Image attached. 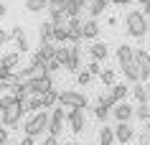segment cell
I'll return each instance as SVG.
<instances>
[{
    "instance_id": "cell-1",
    "label": "cell",
    "mask_w": 150,
    "mask_h": 145,
    "mask_svg": "<svg viewBox=\"0 0 150 145\" xmlns=\"http://www.w3.org/2000/svg\"><path fill=\"white\" fill-rule=\"evenodd\" d=\"M125 31L127 36H132V38H145L150 31V23H148V16L142 13V10H130L125 13Z\"/></svg>"
},
{
    "instance_id": "cell-2",
    "label": "cell",
    "mask_w": 150,
    "mask_h": 145,
    "mask_svg": "<svg viewBox=\"0 0 150 145\" xmlns=\"http://www.w3.org/2000/svg\"><path fill=\"white\" fill-rule=\"evenodd\" d=\"M48 122H51V112H48V110H41V112L31 115V117L23 122V135L41 137L43 132H48Z\"/></svg>"
},
{
    "instance_id": "cell-3",
    "label": "cell",
    "mask_w": 150,
    "mask_h": 145,
    "mask_svg": "<svg viewBox=\"0 0 150 145\" xmlns=\"http://www.w3.org/2000/svg\"><path fill=\"white\" fill-rule=\"evenodd\" d=\"M59 105L64 110H87L89 99L79 89H64V92H59Z\"/></svg>"
},
{
    "instance_id": "cell-4",
    "label": "cell",
    "mask_w": 150,
    "mask_h": 145,
    "mask_svg": "<svg viewBox=\"0 0 150 145\" xmlns=\"http://www.w3.org/2000/svg\"><path fill=\"white\" fill-rule=\"evenodd\" d=\"M25 89H28L31 97H43L48 89H54V79H51L48 71L36 74V76H31V79H25Z\"/></svg>"
},
{
    "instance_id": "cell-5",
    "label": "cell",
    "mask_w": 150,
    "mask_h": 145,
    "mask_svg": "<svg viewBox=\"0 0 150 145\" xmlns=\"http://www.w3.org/2000/svg\"><path fill=\"white\" fill-rule=\"evenodd\" d=\"M23 115H25V105L16 102V105L0 110V122H3V127H18L21 120H23Z\"/></svg>"
},
{
    "instance_id": "cell-6",
    "label": "cell",
    "mask_w": 150,
    "mask_h": 145,
    "mask_svg": "<svg viewBox=\"0 0 150 145\" xmlns=\"http://www.w3.org/2000/svg\"><path fill=\"white\" fill-rule=\"evenodd\" d=\"M66 122H69V130L74 135H79L87 130V115L84 110H66Z\"/></svg>"
},
{
    "instance_id": "cell-7",
    "label": "cell",
    "mask_w": 150,
    "mask_h": 145,
    "mask_svg": "<svg viewBox=\"0 0 150 145\" xmlns=\"http://www.w3.org/2000/svg\"><path fill=\"white\" fill-rule=\"evenodd\" d=\"M64 120H66L64 107H59V110H51V122H48V132H46V135L61 137V132H64Z\"/></svg>"
},
{
    "instance_id": "cell-8",
    "label": "cell",
    "mask_w": 150,
    "mask_h": 145,
    "mask_svg": "<svg viewBox=\"0 0 150 145\" xmlns=\"http://www.w3.org/2000/svg\"><path fill=\"white\" fill-rule=\"evenodd\" d=\"M112 117H115L117 122H130L135 117V107L127 105V99L125 102H117V105L112 107Z\"/></svg>"
},
{
    "instance_id": "cell-9",
    "label": "cell",
    "mask_w": 150,
    "mask_h": 145,
    "mask_svg": "<svg viewBox=\"0 0 150 145\" xmlns=\"http://www.w3.org/2000/svg\"><path fill=\"white\" fill-rule=\"evenodd\" d=\"M66 71H79L81 69V46L79 43H69V61L64 66Z\"/></svg>"
},
{
    "instance_id": "cell-10",
    "label": "cell",
    "mask_w": 150,
    "mask_h": 145,
    "mask_svg": "<svg viewBox=\"0 0 150 145\" xmlns=\"http://www.w3.org/2000/svg\"><path fill=\"white\" fill-rule=\"evenodd\" d=\"M132 137H135L132 125H130V122H117V127H115V140H117L120 145H127Z\"/></svg>"
},
{
    "instance_id": "cell-11",
    "label": "cell",
    "mask_w": 150,
    "mask_h": 145,
    "mask_svg": "<svg viewBox=\"0 0 150 145\" xmlns=\"http://www.w3.org/2000/svg\"><path fill=\"white\" fill-rule=\"evenodd\" d=\"M120 71L125 74V81H130V84H137L140 81V66H137V61H125V64H120Z\"/></svg>"
},
{
    "instance_id": "cell-12",
    "label": "cell",
    "mask_w": 150,
    "mask_h": 145,
    "mask_svg": "<svg viewBox=\"0 0 150 145\" xmlns=\"http://www.w3.org/2000/svg\"><path fill=\"white\" fill-rule=\"evenodd\" d=\"M81 25L84 21L81 18H69V23H66V31H69V43H81Z\"/></svg>"
},
{
    "instance_id": "cell-13",
    "label": "cell",
    "mask_w": 150,
    "mask_h": 145,
    "mask_svg": "<svg viewBox=\"0 0 150 145\" xmlns=\"http://www.w3.org/2000/svg\"><path fill=\"white\" fill-rule=\"evenodd\" d=\"M43 43H54V23L51 21H43L38 25V46Z\"/></svg>"
},
{
    "instance_id": "cell-14",
    "label": "cell",
    "mask_w": 150,
    "mask_h": 145,
    "mask_svg": "<svg viewBox=\"0 0 150 145\" xmlns=\"http://www.w3.org/2000/svg\"><path fill=\"white\" fill-rule=\"evenodd\" d=\"M107 3H110V0H89L87 3V16L92 18V21H97V18L107 10Z\"/></svg>"
},
{
    "instance_id": "cell-15",
    "label": "cell",
    "mask_w": 150,
    "mask_h": 145,
    "mask_svg": "<svg viewBox=\"0 0 150 145\" xmlns=\"http://www.w3.org/2000/svg\"><path fill=\"white\" fill-rule=\"evenodd\" d=\"M107 54H110V48H107V43H102V41H94V43L89 46V56H92V61H104Z\"/></svg>"
},
{
    "instance_id": "cell-16",
    "label": "cell",
    "mask_w": 150,
    "mask_h": 145,
    "mask_svg": "<svg viewBox=\"0 0 150 145\" xmlns=\"http://www.w3.org/2000/svg\"><path fill=\"white\" fill-rule=\"evenodd\" d=\"M130 94L135 97V102H137V105H148V99H150L148 87H145L142 81H137V84H132V87H130Z\"/></svg>"
},
{
    "instance_id": "cell-17",
    "label": "cell",
    "mask_w": 150,
    "mask_h": 145,
    "mask_svg": "<svg viewBox=\"0 0 150 145\" xmlns=\"http://www.w3.org/2000/svg\"><path fill=\"white\" fill-rule=\"evenodd\" d=\"M87 10V0H66V16L69 18H79Z\"/></svg>"
},
{
    "instance_id": "cell-18",
    "label": "cell",
    "mask_w": 150,
    "mask_h": 145,
    "mask_svg": "<svg viewBox=\"0 0 150 145\" xmlns=\"http://www.w3.org/2000/svg\"><path fill=\"white\" fill-rule=\"evenodd\" d=\"M18 64H21V54H18V51H10V54H3V59H0V66H3V69H8V71L18 69Z\"/></svg>"
},
{
    "instance_id": "cell-19",
    "label": "cell",
    "mask_w": 150,
    "mask_h": 145,
    "mask_svg": "<svg viewBox=\"0 0 150 145\" xmlns=\"http://www.w3.org/2000/svg\"><path fill=\"white\" fill-rule=\"evenodd\" d=\"M99 31H102V28H99V23H97V21H92V18H89V21H84V25H81V36H84V38H97V36H99Z\"/></svg>"
},
{
    "instance_id": "cell-20",
    "label": "cell",
    "mask_w": 150,
    "mask_h": 145,
    "mask_svg": "<svg viewBox=\"0 0 150 145\" xmlns=\"http://www.w3.org/2000/svg\"><path fill=\"white\" fill-rule=\"evenodd\" d=\"M117 140H115V127H107V125H102L99 127V143L97 145H115Z\"/></svg>"
},
{
    "instance_id": "cell-21",
    "label": "cell",
    "mask_w": 150,
    "mask_h": 145,
    "mask_svg": "<svg viewBox=\"0 0 150 145\" xmlns=\"http://www.w3.org/2000/svg\"><path fill=\"white\" fill-rule=\"evenodd\" d=\"M110 94H112V99H115V105H117V102H125L127 94H130V87H127V84H115V87L110 89Z\"/></svg>"
},
{
    "instance_id": "cell-22",
    "label": "cell",
    "mask_w": 150,
    "mask_h": 145,
    "mask_svg": "<svg viewBox=\"0 0 150 145\" xmlns=\"http://www.w3.org/2000/svg\"><path fill=\"white\" fill-rule=\"evenodd\" d=\"M10 94L16 97L18 102H23V105H25V99L31 97V94H28V89H25V81H18V84H13V87H10Z\"/></svg>"
},
{
    "instance_id": "cell-23",
    "label": "cell",
    "mask_w": 150,
    "mask_h": 145,
    "mask_svg": "<svg viewBox=\"0 0 150 145\" xmlns=\"http://www.w3.org/2000/svg\"><path fill=\"white\" fill-rule=\"evenodd\" d=\"M132 59H135V48L127 46V43H122V46L117 48V61L125 64V61H132Z\"/></svg>"
},
{
    "instance_id": "cell-24",
    "label": "cell",
    "mask_w": 150,
    "mask_h": 145,
    "mask_svg": "<svg viewBox=\"0 0 150 145\" xmlns=\"http://www.w3.org/2000/svg\"><path fill=\"white\" fill-rule=\"evenodd\" d=\"M41 102H43V110H54L56 102H59V92H56V89H48L46 94L41 97Z\"/></svg>"
},
{
    "instance_id": "cell-25",
    "label": "cell",
    "mask_w": 150,
    "mask_h": 145,
    "mask_svg": "<svg viewBox=\"0 0 150 145\" xmlns=\"http://www.w3.org/2000/svg\"><path fill=\"white\" fill-rule=\"evenodd\" d=\"M43 110V102H41V97H28L25 99V112L28 115H36Z\"/></svg>"
},
{
    "instance_id": "cell-26",
    "label": "cell",
    "mask_w": 150,
    "mask_h": 145,
    "mask_svg": "<svg viewBox=\"0 0 150 145\" xmlns=\"http://www.w3.org/2000/svg\"><path fill=\"white\" fill-rule=\"evenodd\" d=\"M25 10H28V13H41V10H48V0H25Z\"/></svg>"
},
{
    "instance_id": "cell-27",
    "label": "cell",
    "mask_w": 150,
    "mask_h": 145,
    "mask_svg": "<svg viewBox=\"0 0 150 145\" xmlns=\"http://www.w3.org/2000/svg\"><path fill=\"white\" fill-rule=\"evenodd\" d=\"M28 66H31V69H33L36 74H43V71H46V59H43V56L38 54V51H36V54H33V59H31V64H28Z\"/></svg>"
},
{
    "instance_id": "cell-28",
    "label": "cell",
    "mask_w": 150,
    "mask_h": 145,
    "mask_svg": "<svg viewBox=\"0 0 150 145\" xmlns=\"http://www.w3.org/2000/svg\"><path fill=\"white\" fill-rule=\"evenodd\" d=\"M56 61L66 66V61H69V46L66 43H56Z\"/></svg>"
},
{
    "instance_id": "cell-29",
    "label": "cell",
    "mask_w": 150,
    "mask_h": 145,
    "mask_svg": "<svg viewBox=\"0 0 150 145\" xmlns=\"http://www.w3.org/2000/svg\"><path fill=\"white\" fill-rule=\"evenodd\" d=\"M38 54L46 59V61L56 59V43H43V46H38Z\"/></svg>"
},
{
    "instance_id": "cell-30",
    "label": "cell",
    "mask_w": 150,
    "mask_h": 145,
    "mask_svg": "<svg viewBox=\"0 0 150 145\" xmlns=\"http://www.w3.org/2000/svg\"><path fill=\"white\" fill-rule=\"evenodd\" d=\"M51 23H54V28H61V25H66V23H69V16H66V10L51 13Z\"/></svg>"
},
{
    "instance_id": "cell-31",
    "label": "cell",
    "mask_w": 150,
    "mask_h": 145,
    "mask_svg": "<svg viewBox=\"0 0 150 145\" xmlns=\"http://www.w3.org/2000/svg\"><path fill=\"white\" fill-rule=\"evenodd\" d=\"M94 117H97L99 122H104V125H107V120L112 117V110H110V107H102V105H97V107H94Z\"/></svg>"
},
{
    "instance_id": "cell-32",
    "label": "cell",
    "mask_w": 150,
    "mask_h": 145,
    "mask_svg": "<svg viewBox=\"0 0 150 145\" xmlns=\"http://www.w3.org/2000/svg\"><path fill=\"white\" fill-rule=\"evenodd\" d=\"M135 117L140 122H150V105H137L135 107Z\"/></svg>"
},
{
    "instance_id": "cell-33",
    "label": "cell",
    "mask_w": 150,
    "mask_h": 145,
    "mask_svg": "<svg viewBox=\"0 0 150 145\" xmlns=\"http://www.w3.org/2000/svg\"><path fill=\"white\" fill-rule=\"evenodd\" d=\"M99 79H102V84L104 87H115V69H104L102 74H99Z\"/></svg>"
},
{
    "instance_id": "cell-34",
    "label": "cell",
    "mask_w": 150,
    "mask_h": 145,
    "mask_svg": "<svg viewBox=\"0 0 150 145\" xmlns=\"http://www.w3.org/2000/svg\"><path fill=\"white\" fill-rule=\"evenodd\" d=\"M66 41H69V31H66V25L54 28V43H66Z\"/></svg>"
},
{
    "instance_id": "cell-35",
    "label": "cell",
    "mask_w": 150,
    "mask_h": 145,
    "mask_svg": "<svg viewBox=\"0 0 150 145\" xmlns=\"http://www.w3.org/2000/svg\"><path fill=\"white\" fill-rule=\"evenodd\" d=\"M28 38H25V33H21V36H16V51L18 54H25V51H28Z\"/></svg>"
},
{
    "instance_id": "cell-36",
    "label": "cell",
    "mask_w": 150,
    "mask_h": 145,
    "mask_svg": "<svg viewBox=\"0 0 150 145\" xmlns=\"http://www.w3.org/2000/svg\"><path fill=\"white\" fill-rule=\"evenodd\" d=\"M137 143L150 145V125H142V130H137Z\"/></svg>"
},
{
    "instance_id": "cell-37",
    "label": "cell",
    "mask_w": 150,
    "mask_h": 145,
    "mask_svg": "<svg viewBox=\"0 0 150 145\" xmlns=\"http://www.w3.org/2000/svg\"><path fill=\"white\" fill-rule=\"evenodd\" d=\"M97 105H102V107H115V99H112V94L110 92H102V94H99V99H97Z\"/></svg>"
},
{
    "instance_id": "cell-38",
    "label": "cell",
    "mask_w": 150,
    "mask_h": 145,
    "mask_svg": "<svg viewBox=\"0 0 150 145\" xmlns=\"http://www.w3.org/2000/svg\"><path fill=\"white\" fill-rule=\"evenodd\" d=\"M66 10V0H48V13H59Z\"/></svg>"
},
{
    "instance_id": "cell-39",
    "label": "cell",
    "mask_w": 150,
    "mask_h": 145,
    "mask_svg": "<svg viewBox=\"0 0 150 145\" xmlns=\"http://www.w3.org/2000/svg\"><path fill=\"white\" fill-rule=\"evenodd\" d=\"M76 81H79L81 87H87L89 81H92V74H89L87 69H84V71H76Z\"/></svg>"
},
{
    "instance_id": "cell-40",
    "label": "cell",
    "mask_w": 150,
    "mask_h": 145,
    "mask_svg": "<svg viewBox=\"0 0 150 145\" xmlns=\"http://www.w3.org/2000/svg\"><path fill=\"white\" fill-rule=\"evenodd\" d=\"M87 71H89V74H92V76H99V74H102V71H104V69H102V66H99V61H92V64H89V66H87Z\"/></svg>"
},
{
    "instance_id": "cell-41",
    "label": "cell",
    "mask_w": 150,
    "mask_h": 145,
    "mask_svg": "<svg viewBox=\"0 0 150 145\" xmlns=\"http://www.w3.org/2000/svg\"><path fill=\"white\" fill-rule=\"evenodd\" d=\"M59 69H64V66L59 64V61H56V59H51V61H46V71H48V74H54V71H59Z\"/></svg>"
},
{
    "instance_id": "cell-42",
    "label": "cell",
    "mask_w": 150,
    "mask_h": 145,
    "mask_svg": "<svg viewBox=\"0 0 150 145\" xmlns=\"http://www.w3.org/2000/svg\"><path fill=\"white\" fill-rule=\"evenodd\" d=\"M10 143V130H5L0 125V145H8Z\"/></svg>"
},
{
    "instance_id": "cell-43",
    "label": "cell",
    "mask_w": 150,
    "mask_h": 145,
    "mask_svg": "<svg viewBox=\"0 0 150 145\" xmlns=\"http://www.w3.org/2000/svg\"><path fill=\"white\" fill-rule=\"evenodd\" d=\"M41 145H59V137H54V135H46Z\"/></svg>"
},
{
    "instance_id": "cell-44",
    "label": "cell",
    "mask_w": 150,
    "mask_h": 145,
    "mask_svg": "<svg viewBox=\"0 0 150 145\" xmlns=\"http://www.w3.org/2000/svg\"><path fill=\"white\" fill-rule=\"evenodd\" d=\"M8 41H10V33H8V31H3V28H0V46H5Z\"/></svg>"
},
{
    "instance_id": "cell-45",
    "label": "cell",
    "mask_w": 150,
    "mask_h": 145,
    "mask_svg": "<svg viewBox=\"0 0 150 145\" xmlns=\"http://www.w3.org/2000/svg\"><path fill=\"white\" fill-rule=\"evenodd\" d=\"M8 33H10V38H16V36H21V33H23V28H21V25H13Z\"/></svg>"
},
{
    "instance_id": "cell-46",
    "label": "cell",
    "mask_w": 150,
    "mask_h": 145,
    "mask_svg": "<svg viewBox=\"0 0 150 145\" xmlns=\"http://www.w3.org/2000/svg\"><path fill=\"white\" fill-rule=\"evenodd\" d=\"M18 145H36V137H28V135H23V140Z\"/></svg>"
},
{
    "instance_id": "cell-47",
    "label": "cell",
    "mask_w": 150,
    "mask_h": 145,
    "mask_svg": "<svg viewBox=\"0 0 150 145\" xmlns=\"http://www.w3.org/2000/svg\"><path fill=\"white\" fill-rule=\"evenodd\" d=\"M5 13H8V5H5V3H0V18H5Z\"/></svg>"
},
{
    "instance_id": "cell-48",
    "label": "cell",
    "mask_w": 150,
    "mask_h": 145,
    "mask_svg": "<svg viewBox=\"0 0 150 145\" xmlns=\"http://www.w3.org/2000/svg\"><path fill=\"white\" fill-rule=\"evenodd\" d=\"M110 3H115V5H130L132 0H110Z\"/></svg>"
},
{
    "instance_id": "cell-49",
    "label": "cell",
    "mask_w": 150,
    "mask_h": 145,
    "mask_svg": "<svg viewBox=\"0 0 150 145\" xmlns=\"http://www.w3.org/2000/svg\"><path fill=\"white\" fill-rule=\"evenodd\" d=\"M142 13H145V16H150V5H142Z\"/></svg>"
},
{
    "instance_id": "cell-50",
    "label": "cell",
    "mask_w": 150,
    "mask_h": 145,
    "mask_svg": "<svg viewBox=\"0 0 150 145\" xmlns=\"http://www.w3.org/2000/svg\"><path fill=\"white\" fill-rule=\"evenodd\" d=\"M137 3H140V5H150V0H137Z\"/></svg>"
},
{
    "instance_id": "cell-51",
    "label": "cell",
    "mask_w": 150,
    "mask_h": 145,
    "mask_svg": "<svg viewBox=\"0 0 150 145\" xmlns=\"http://www.w3.org/2000/svg\"><path fill=\"white\" fill-rule=\"evenodd\" d=\"M145 87H148V94H150V76H148V81H145Z\"/></svg>"
},
{
    "instance_id": "cell-52",
    "label": "cell",
    "mask_w": 150,
    "mask_h": 145,
    "mask_svg": "<svg viewBox=\"0 0 150 145\" xmlns=\"http://www.w3.org/2000/svg\"><path fill=\"white\" fill-rule=\"evenodd\" d=\"M3 94H5V92H3V89H0V99H3Z\"/></svg>"
},
{
    "instance_id": "cell-53",
    "label": "cell",
    "mask_w": 150,
    "mask_h": 145,
    "mask_svg": "<svg viewBox=\"0 0 150 145\" xmlns=\"http://www.w3.org/2000/svg\"><path fill=\"white\" fill-rule=\"evenodd\" d=\"M71 145H81V143H71Z\"/></svg>"
},
{
    "instance_id": "cell-54",
    "label": "cell",
    "mask_w": 150,
    "mask_h": 145,
    "mask_svg": "<svg viewBox=\"0 0 150 145\" xmlns=\"http://www.w3.org/2000/svg\"><path fill=\"white\" fill-rule=\"evenodd\" d=\"M8 145H18V143H8Z\"/></svg>"
},
{
    "instance_id": "cell-55",
    "label": "cell",
    "mask_w": 150,
    "mask_h": 145,
    "mask_svg": "<svg viewBox=\"0 0 150 145\" xmlns=\"http://www.w3.org/2000/svg\"><path fill=\"white\" fill-rule=\"evenodd\" d=\"M148 125H150V122H148Z\"/></svg>"
},
{
    "instance_id": "cell-56",
    "label": "cell",
    "mask_w": 150,
    "mask_h": 145,
    "mask_svg": "<svg viewBox=\"0 0 150 145\" xmlns=\"http://www.w3.org/2000/svg\"><path fill=\"white\" fill-rule=\"evenodd\" d=\"M89 145H92V143H89Z\"/></svg>"
},
{
    "instance_id": "cell-57",
    "label": "cell",
    "mask_w": 150,
    "mask_h": 145,
    "mask_svg": "<svg viewBox=\"0 0 150 145\" xmlns=\"http://www.w3.org/2000/svg\"><path fill=\"white\" fill-rule=\"evenodd\" d=\"M64 145H66V143H64Z\"/></svg>"
}]
</instances>
